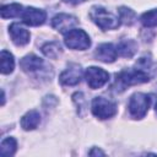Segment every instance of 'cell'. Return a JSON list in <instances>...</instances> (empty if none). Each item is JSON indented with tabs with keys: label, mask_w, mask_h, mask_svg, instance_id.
Masks as SVG:
<instances>
[{
	"label": "cell",
	"mask_w": 157,
	"mask_h": 157,
	"mask_svg": "<svg viewBox=\"0 0 157 157\" xmlns=\"http://www.w3.org/2000/svg\"><path fill=\"white\" fill-rule=\"evenodd\" d=\"M16 140L13 137H6L2 140L1 142V147H0V155L2 157H7V156H12L16 152Z\"/></svg>",
	"instance_id": "19"
},
{
	"label": "cell",
	"mask_w": 157,
	"mask_h": 157,
	"mask_svg": "<svg viewBox=\"0 0 157 157\" xmlns=\"http://www.w3.org/2000/svg\"><path fill=\"white\" fill-rule=\"evenodd\" d=\"M117 52L123 58H132L137 52V43L134 39H121L117 47Z\"/></svg>",
	"instance_id": "13"
},
{
	"label": "cell",
	"mask_w": 157,
	"mask_h": 157,
	"mask_svg": "<svg viewBox=\"0 0 157 157\" xmlns=\"http://www.w3.org/2000/svg\"><path fill=\"white\" fill-rule=\"evenodd\" d=\"M90 17L102 29H115L120 25L119 17L102 6H93L90 10Z\"/></svg>",
	"instance_id": "2"
},
{
	"label": "cell",
	"mask_w": 157,
	"mask_h": 157,
	"mask_svg": "<svg viewBox=\"0 0 157 157\" xmlns=\"http://www.w3.org/2000/svg\"><path fill=\"white\" fill-rule=\"evenodd\" d=\"M150 104H151L150 96L141 93V92L134 93L129 101V105H128L129 113L135 119H142L146 115V113L150 108Z\"/></svg>",
	"instance_id": "3"
},
{
	"label": "cell",
	"mask_w": 157,
	"mask_h": 157,
	"mask_svg": "<svg viewBox=\"0 0 157 157\" xmlns=\"http://www.w3.org/2000/svg\"><path fill=\"white\" fill-rule=\"evenodd\" d=\"M92 113L98 119H108L117 114V104L115 102L107 99L104 97H96L92 101Z\"/></svg>",
	"instance_id": "4"
},
{
	"label": "cell",
	"mask_w": 157,
	"mask_h": 157,
	"mask_svg": "<svg viewBox=\"0 0 157 157\" xmlns=\"http://www.w3.org/2000/svg\"><path fill=\"white\" fill-rule=\"evenodd\" d=\"M21 15H22V21L28 26H40L44 23L47 17V13L43 10L31 6L25 9Z\"/></svg>",
	"instance_id": "9"
},
{
	"label": "cell",
	"mask_w": 157,
	"mask_h": 157,
	"mask_svg": "<svg viewBox=\"0 0 157 157\" xmlns=\"http://www.w3.org/2000/svg\"><path fill=\"white\" fill-rule=\"evenodd\" d=\"M40 123V115L37 110H29L21 118V126L23 130H33Z\"/></svg>",
	"instance_id": "14"
},
{
	"label": "cell",
	"mask_w": 157,
	"mask_h": 157,
	"mask_svg": "<svg viewBox=\"0 0 157 157\" xmlns=\"http://www.w3.org/2000/svg\"><path fill=\"white\" fill-rule=\"evenodd\" d=\"M140 20H141V23L145 27H155V26H157V9L150 10V11L142 13Z\"/></svg>",
	"instance_id": "20"
},
{
	"label": "cell",
	"mask_w": 157,
	"mask_h": 157,
	"mask_svg": "<svg viewBox=\"0 0 157 157\" xmlns=\"http://www.w3.org/2000/svg\"><path fill=\"white\" fill-rule=\"evenodd\" d=\"M43 64H44L43 60L39 56L34 55V54L26 55L20 61V66H21V69L25 72H34V71H38V70L42 69Z\"/></svg>",
	"instance_id": "12"
},
{
	"label": "cell",
	"mask_w": 157,
	"mask_h": 157,
	"mask_svg": "<svg viewBox=\"0 0 157 157\" xmlns=\"http://www.w3.org/2000/svg\"><path fill=\"white\" fill-rule=\"evenodd\" d=\"M82 70L81 66L77 64H70L66 70H64L59 77L60 83L64 86H74L81 81Z\"/></svg>",
	"instance_id": "8"
},
{
	"label": "cell",
	"mask_w": 157,
	"mask_h": 157,
	"mask_svg": "<svg viewBox=\"0 0 157 157\" xmlns=\"http://www.w3.org/2000/svg\"><path fill=\"white\" fill-rule=\"evenodd\" d=\"M64 42L67 48L76 50H85L91 45L88 34L83 29H78V28H74L70 32H67L65 34Z\"/></svg>",
	"instance_id": "5"
},
{
	"label": "cell",
	"mask_w": 157,
	"mask_h": 157,
	"mask_svg": "<svg viewBox=\"0 0 157 157\" xmlns=\"http://www.w3.org/2000/svg\"><path fill=\"white\" fill-rule=\"evenodd\" d=\"M63 1L66 2V4H71V5H78V4L85 2L86 0H63Z\"/></svg>",
	"instance_id": "22"
},
{
	"label": "cell",
	"mask_w": 157,
	"mask_h": 157,
	"mask_svg": "<svg viewBox=\"0 0 157 157\" xmlns=\"http://www.w3.org/2000/svg\"><path fill=\"white\" fill-rule=\"evenodd\" d=\"M9 33H10L11 40L18 47L26 45L29 42V32L22 26H20L18 23H12L9 27Z\"/></svg>",
	"instance_id": "11"
},
{
	"label": "cell",
	"mask_w": 157,
	"mask_h": 157,
	"mask_svg": "<svg viewBox=\"0 0 157 157\" xmlns=\"http://www.w3.org/2000/svg\"><path fill=\"white\" fill-rule=\"evenodd\" d=\"M42 52H43V54L45 56L52 58V59H56L61 54L63 49H61L60 43H58V42H48L42 47Z\"/></svg>",
	"instance_id": "16"
},
{
	"label": "cell",
	"mask_w": 157,
	"mask_h": 157,
	"mask_svg": "<svg viewBox=\"0 0 157 157\" xmlns=\"http://www.w3.org/2000/svg\"><path fill=\"white\" fill-rule=\"evenodd\" d=\"M0 63H1V72L4 75L10 74L13 71L15 67V59L12 56V54L7 50H1L0 54Z\"/></svg>",
	"instance_id": "15"
},
{
	"label": "cell",
	"mask_w": 157,
	"mask_h": 157,
	"mask_svg": "<svg viewBox=\"0 0 157 157\" xmlns=\"http://www.w3.org/2000/svg\"><path fill=\"white\" fill-rule=\"evenodd\" d=\"M118 52L112 43H103L97 47L94 50V58L103 63H113L117 59Z\"/></svg>",
	"instance_id": "10"
},
{
	"label": "cell",
	"mask_w": 157,
	"mask_h": 157,
	"mask_svg": "<svg viewBox=\"0 0 157 157\" xmlns=\"http://www.w3.org/2000/svg\"><path fill=\"white\" fill-rule=\"evenodd\" d=\"M22 5L20 4H10V5H4L0 10L1 17L2 18H11V17H16L20 13H22Z\"/></svg>",
	"instance_id": "18"
},
{
	"label": "cell",
	"mask_w": 157,
	"mask_h": 157,
	"mask_svg": "<svg viewBox=\"0 0 157 157\" xmlns=\"http://www.w3.org/2000/svg\"><path fill=\"white\" fill-rule=\"evenodd\" d=\"M72 101L76 103L77 105V113L82 114V110L86 109V98L83 96L82 92H76L74 96H72Z\"/></svg>",
	"instance_id": "21"
},
{
	"label": "cell",
	"mask_w": 157,
	"mask_h": 157,
	"mask_svg": "<svg viewBox=\"0 0 157 157\" xmlns=\"http://www.w3.org/2000/svg\"><path fill=\"white\" fill-rule=\"evenodd\" d=\"M119 21L126 26H131L135 23L136 21V13L134 10L129 9V7H125V6H121L119 9Z\"/></svg>",
	"instance_id": "17"
},
{
	"label": "cell",
	"mask_w": 157,
	"mask_h": 157,
	"mask_svg": "<svg viewBox=\"0 0 157 157\" xmlns=\"http://www.w3.org/2000/svg\"><path fill=\"white\" fill-rule=\"evenodd\" d=\"M85 78L87 85L92 88H101L102 86H104L108 80H109V74L103 70L102 67H97V66H90L86 69L85 71Z\"/></svg>",
	"instance_id": "6"
},
{
	"label": "cell",
	"mask_w": 157,
	"mask_h": 157,
	"mask_svg": "<svg viewBox=\"0 0 157 157\" xmlns=\"http://www.w3.org/2000/svg\"><path fill=\"white\" fill-rule=\"evenodd\" d=\"M156 114H157V103H156Z\"/></svg>",
	"instance_id": "24"
},
{
	"label": "cell",
	"mask_w": 157,
	"mask_h": 157,
	"mask_svg": "<svg viewBox=\"0 0 157 157\" xmlns=\"http://www.w3.org/2000/svg\"><path fill=\"white\" fill-rule=\"evenodd\" d=\"M88 153H90L91 156H94V155H101V156H104V152H103V151H101V150H98V148H93V150H91Z\"/></svg>",
	"instance_id": "23"
},
{
	"label": "cell",
	"mask_w": 157,
	"mask_h": 157,
	"mask_svg": "<svg viewBox=\"0 0 157 157\" xmlns=\"http://www.w3.org/2000/svg\"><path fill=\"white\" fill-rule=\"evenodd\" d=\"M77 25H78V20L75 16L67 15V13H59V15L54 16L52 20L53 28H55L56 31H59L60 33H64V34H66L67 32L74 29V27Z\"/></svg>",
	"instance_id": "7"
},
{
	"label": "cell",
	"mask_w": 157,
	"mask_h": 157,
	"mask_svg": "<svg viewBox=\"0 0 157 157\" xmlns=\"http://www.w3.org/2000/svg\"><path fill=\"white\" fill-rule=\"evenodd\" d=\"M150 75L144 71L142 69H124L115 76V85H117V91H123L129 86L134 85H140L150 81Z\"/></svg>",
	"instance_id": "1"
}]
</instances>
